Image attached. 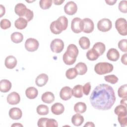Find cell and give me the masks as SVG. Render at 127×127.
Masks as SVG:
<instances>
[{"instance_id": "obj_12", "label": "cell", "mask_w": 127, "mask_h": 127, "mask_svg": "<svg viewBox=\"0 0 127 127\" xmlns=\"http://www.w3.org/2000/svg\"><path fill=\"white\" fill-rule=\"evenodd\" d=\"M6 100L9 104L14 105L18 104L20 102V97L18 93L12 92L7 95Z\"/></svg>"}, {"instance_id": "obj_49", "label": "cell", "mask_w": 127, "mask_h": 127, "mask_svg": "<svg viewBox=\"0 0 127 127\" xmlns=\"http://www.w3.org/2000/svg\"><path fill=\"white\" fill-rule=\"evenodd\" d=\"M105 2L108 5H113L117 2V0H105Z\"/></svg>"}, {"instance_id": "obj_32", "label": "cell", "mask_w": 127, "mask_h": 127, "mask_svg": "<svg viewBox=\"0 0 127 127\" xmlns=\"http://www.w3.org/2000/svg\"><path fill=\"white\" fill-rule=\"evenodd\" d=\"M86 56L87 59L91 61H96L99 57L98 54L93 49L89 50L87 52Z\"/></svg>"}, {"instance_id": "obj_40", "label": "cell", "mask_w": 127, "mask_h": 127, "mask_svg": "<svg viewBox=\"0 0 127 127\" xmlns=\"http://www.w3.org/2000/svg\"><path fill=\"white\" fill-rule=\"evenodd\" d=\"M119 10L123 12L126 13L127 12V0H122L120 2L118 5Z\"/></svg>"}, {"instance_id": "obj_25", "label": "cell", "mask_w": 127, "mask_h": 127, "mask_svg": "<svg viewBox=\"0 0 127 127\" xmlns=\"http://www.w3.org/2000/svg\"><path fill=\"white\" fill-rule=\"evenodd\" d=\"M114 113L118 117H122L127 116V106L122 104L118 105L114 110Z\"/></svg>"}, {"instance_id": "obj_26", "label": "cell", "mask_w": 127, "mask_h": 127, "mask_svg": "<svg viewBox=\"0 0 127 127\" xmlns=\"http://www.w3.org/2000/svg\"><path fill=\"white\" fill-rule=\"evenodd\" d=\"M27 22L28 21L25 18L19 17L15 21L14 26L17 29L22 30L26 27L27 26Z\"/></svg>"}, {"instance_id": "obj_19", "label": "cell", "mask_w": 127, "mask_h": 127, "mask_svg": "<svg viewBox=\"0 0 127 127\" xmlns=\"http://www.w3.org/2000/svg\"><path fill=\"white\" fill-rule=\"evenodd\" d=\"M64 105L60 103H56L51 107V111L53 114L56 115H59L64 113Z\"/></svg>"}, {"instance_id": "obj_21", "label": "cell", "mask_w": 127, "mask_h": 127, "mask_svg": "<svg viewBox=\"0 0 127 127\" xmlns=\"http://www.w3.org/2000/svg\"><path fill=\"white\" fill-rule=\"evenodd\" d=\"M41 99L44 103L50 104L55 100V96L52 92L47 91L42 95Z\"/></svg>"}, {"instance_id": "obj_43", "label": "cell", "mask_w": 127, "mask_h": 127, "mask_svg": "<svg viewBox=\"0 0 127 127\" xmlns=\"http://www.w3.org/2000/svg\"><path fill=\"white\" fill-rule=\"evenodd\" d=\"M33 16H34L33 12L32 10H31L30 9L27 8V11H26L25 15L22 18H25L28 22H29V21H30L33 19Z\"/></svg>"}, {"instance_id": "obj_37", "label": "cell", "mask_w": 127, "mask_h": 127, "mask_svg": "<svg viewBox=\"0 0 127 127\" xmlns=\"http://www.w3.org/2000/svg\"><path fill=\"white\" fill-rule=\"evenodd\" d=\"M63 60L64 64L66 65H72L75 62L76 60L75 59H72L67 55V54L65 53L63 56Z\"/></svg>"}, {"instance_id": "obj_15", "label": "cell", "mask_w": 127, "mask_h": 127, "mask_svg": "<svg viewBox=\"0 0 127 127\" xmlns=\"http://www.w3.org/2000/svg\"><path fill=\"white\" fill-rule=\"evenodd\" d=\"M27 8L25 4L22 3H18L14 8L15 13L20 17H23L25 15Z\"/></svg>"}, {"instance_id": "obj_10", "label": "cell", "mask_w": 127, "mask_h": 127, "mask_svg": "<svg viewBox=\"0 0 127 127\" xmlns=\"http://www.w3.org/2000/svg\"><path fill=\"white\" fill-rule=\"evenodd\" d=\"M83 30L82 31L86 33H91L94 28V24L93 21L89 18H85L82 19Z\"/></svg>"}, {"instance_id": "obj_24", "label": "cell", "mask_w": 127, "mask_h": 127, "mask_svg": "<svg viewBox=\"0 0 127 127\" xmlns=\"http://www.w3.org/2000/svg\"><path fill=\"white\" fill-rule=\"evenodd\" d=\"M84 122V118L80 114L77 113L73 115L71 118V122L72 124L76 126H80Z\"/></svg>"}, {"instance_id": "obj_33", "label": "cell", "mask_w": 127, "mask_h": 127, "mask_svg": "<svg viewBox=\"0 0 127 127\" xmlns=\"http://www.w3.org/2000/svg\"><path fill=\"white\" fill-rule=\"evenodd\" d=\"M36 111L40 115H47L49 113V108L45 105L41 104L37 106Z\"/></svg>"}, {"instance_id": "obj_6", "label": "cell", "mask_w": 127, "mask_h": 127, "mask_svg": "<svg viewBox=\"0 0 127 127\" xmlns=\"http://www.w3.org/2000/svg\"><path fill=\"white\" fill-rule=\"evenodd\" d=\"M50 48L53 52L60 53L64 48V43L60 39H55L51 43Z\"/></svg>"}, {"instance_id": "obj_52", "label": "cell", "mask_w": 127, "mask_h": 127, "mask_svg": "<svg viewBox=\"0 0 127 127\" xmlns=\"http://www.w3.org/2000/svg\"><path fill=\"white\" fill-rule=\"evenodd\" d=\"M95 125L93 123L91 122H88L86 123V124L84 126V127H94Z\"/></svg>"}, {"instance_id": "obj_1", "label": "cell", "mask_w": 127, "mask_h": 127, "mask_svg": "<svg viewBox=\"0 0 127 127\" xmlns=\"http://www.w3.org/2000/svg\"><path fill=\"white\" fill-rule=\"evenodd\" d=\"M115 101L116 96L113 88L106 84H100L96 86L90 97L92 107L100 110L110 109Z\"/></svg>"}, {"instance_id": "obj_9", "label": "cell", "mask_w": 127, "mask_h": 127, "mask_svg": "<svg viewBox=\"0 0 127 127\" xmlns=\"http://www.w3.org/2000/svg\"><path fill=\"white\" fill-rule=\"evenodd\" d=\"M77 4L73 1H69L66 2L64 6V11L67 15H73L77 12Z\"/></svg>"}, {"instance_id": "obj_31", "label": "cell", "mask_w": 127, "mask_h": 127, "mask_svg": "<svg viewBox=\"0 0 127 127\" xmlns=\"http://www.w3.org/2000/svg\"><path fill=\"white\" fill-rule=\"evenodd\" d=\"M11 41L14 43H19L23 40V36L22 33L15 32L11 34L10 36Z\"/></svg>"}, {"instance_id": "obj_20", "label": "cell", "mask_w": 127, "mask_h": 127, "mask_svg": "<svg viewBox=\"0 0 127 127\" xmlns=\"http://www.w3.org/2000/svg\"><path fill=\"white\" fill-rule=\"evenodd\" d=\"M12 86L11 83L7 79H2L0 81V90L2 93L8 92Z\"/></svg>"}, {"instance_id": "obj_4", "label": "cell", "mask_w": 127, "mask_h": 127, "mask_svg": "<svg viewBox=\"0 0 127 127\" xmlns=\"http://www.w3.org/2000/svg\"><path fill=\"white\" fill-rule=\"evenodd\" d=\"M127 20L124 18H118L115 22V27L118 33L122 36L127 35Z\"/></svg>"}, {"instance_id": "obj_29", "label": "cell", "mask_w": 127, "mask_h": 127, "mask_svg": "<svg viewBox=\"0 0 127 127\" xmlns=\"http://www.w3.org/2000/svg\"><path fill=\"white\" fill-rule=\"evenodd\" d=\"M79 45L80 47L83 50L89 49L90 45V42L89 39L86 37H81L78 41Z\"/></svg>"}, {"instance_id": "obj_27", "label": "cell", "mask_w": 127, "mask_h": 127, "mask_svg": "<svg viewBox=\"0 0 127 127\" xmlns=\"http://www.w3.org/2000/svg\"><path fill=\"white\" fill-rule=\"evenodd\" d=\"M74 68L76 69L77 74L79 75H83L85 74L87 71V67L86 64L82 62L77 63Z\"/></svg>"}, {"instance_id": "obj_30", "label": "cell", "mask_w": 127, "mask_h": 127, "mask_svg": "<svg viewBox=\"0 0 127 127\" xmlns=\"http://www.w3.org/2000/svg\"><path fill=\"white\" fill-rule=\"evenodd\" d=\"M72 95L77 98H81L83 96L82 86L81 85H76L72 89Z\"/></svg>"}, {"instance_id": "obj_2", "label": "cell", "mask_w": 127, "mask_h": 127, "mask_svg": "<svg viewBox=\"0 0 127 127\" xmlns=\"http://www.w3.org/2000/svg\"><path fill=\"white\" fill-rule=\"evenodd\" d=\"M68 25V19L64 16L59 17L57 20L53 21L50 26L51 31L54 34H59L63 30L66 29Z\"/></svg>"}, {"instance_id": "obj_47", "label": "cell", "mask_w": 127, "mask_h": 127, "mask_svg": "<svg viewBox=\"0 0 127 127\" xmlns=\"http://www.w3.org/2000/svg\"><path fill=\"white\" fill-rule=\"evenodd\" d=\"M127 54L126 53V54L123 55L122 56V58H121V62H122V63L123 64H125V65L127 64Z\"/></svg>"}, {"instance_id": "obj_36", "label": "cell", "mask_w": 127, "mask_h": 127, "mask_svg": "<svg viewBox=\"0 0 127 127\" xmlns=\"http://www.w3.org/2000/svg\"><path fill=\"white\" fill-rule=\"evenodd\" d=\"M52 0H41L39 1V5L42 9H47L52 6Z\"/></svg>"}, {"instance_id": "obj_16", "label": "cell", "mask_w": 127, "mask_h": 127, "mask_svg": "<svg viewBox=\"0 0 127 127\" xmlns=\"http://www.w3.org/2000/svg\"><path fill=\"white\" fill-rule=\"evenodd\" d=\"M107 57L109 60L116 62L120 58V53L117 49L111 48L108 50L107 53Z\"/></svg>"}, {"instance_id": "obj_22", "label": "cell", "mask_w": 127, "mask_h": 127, "mask_svg": "<svg viewBox=\"0 0 127 127\" xmlns=\"http://www.w3.org/2000/svg\"><path fill=\"white\" fill-rule=\"evenodd\" d=\"M38 94V90L34 87H28L25 91L26 97L30 99H34L37 97Z\"/></svg>"}, {"instance_id": "obj_39", "label": "cell", "mask_w": 127, "mask_h": 127, "mask_svg": "<svg viewBox=\"0 0 127 127\" xmlns=\"http://www.w3.org/2000/svg\"><path fill=\"white\" fill-rule=\"evenodd\" d=\"M119 48L123 52H127V39H122L118 43Z\"/></svg>"}, {"instance_id": "obj_14", "label": "cell", "mask_w": 127, "mask_h": 127, "mask_svg": "<svg viewBox=\"0 0 127 127\" xmlns=\"http://www.w3.org/2000/svg\"><path fill=\"white\" fill-rule=\"evenodd\" d=\"M9 117L14 120H18L22 117V113L20 109L18 108H12L9 111Z\"/></svg>"}, {"instance_id": "obj_17", "label": "cell", "mask_w": 127, "mask_h": 127, "mask_svg": "<svg viewBox=\"0 0 127 127\" xmlns=\"http://www.w3.org/2000/svg\"><path fill=\"white\" fill-rule=\"evenodd\" d=\"M17 64V60L13 56H7L4 61V65L8 69H13Z\"/></svg>"}, {"instance_id": "obj_50", "label": "cell", "mask_w": 127, "mask_h": 127, "mask_svg": "<svg viewBox=\"0 0 127 127\" xmlns=\"http://www.w3.org/2000/svg\"><path fill=\"white\" fill-rule=\"evenodd\" d=\"M64 1V0H53V2L55 5H61Z\"/></svg>"}, {"instance_id": "obj_46", "label": "cell", "mask_w": 127, "mask_h": 127, "mask_svg": "<svg viewBox=\"0 0 127 127\" xmlns=\"http://www.w3.org/2000/svg\"><path fill=\"white\" fill-rule=\"evenodd\" d=\"M48 118H41L37 122V125L39 127H46V123Z\"/></svg>"}, {"instance_id": "obj_41", "label": "cell", "mask_w": 127, "mask_h": 127, "mask_svg": "<svg viewBox=\"0 0 127 127\" xmlns=\"http://www.w3.org/2000/svg\"><path fill=\"white\" fill-rule=\"evenodd\" d=\"M0 27L2 29H7L10 27L11 22L7 19H2L1 20L0 22Z\"/></svg>"}, {"instance_id": "obj_3", "label": "cell", "mask_w": 127, "mask_h": 127, "mask_svg": "<svg viewBox=\"0 0 127 127\" xmlns=\"http://www.w3.org/2000/svg\"><path fill=\"white\" fill-rule=\"evenodd\" d=\"M114 66L112 64L107 62H100L94 66V71L99 75L110 73L113 71Z\"/></svg>"}, {"instance_id": "obj_42", "label": "cell", "mask_w": 127, "mask_h": 127, "mask_svg": "<svg viewBox=\"0 0 127 127\" xmlns=\"http://www.w3.org/2000/svg\"><path fill=\"white\" fill-rule=\"evenodd\" d=\"M58 126V122L54 119H48L46 123V127H57Z\"/></svg>"}, {"instance_id": "obj_11", "label": "cell", "mask_w": 127, "mask_h": 127, "mask_svg": "<svg viewBox=\"0 0 127 127\" xmlns=\"http://www.w3.org/2000/svg\"><path fill=\"white\" fill-rule=\"evenodd\" d=\"M72 96V89L69 86L63 87L60 92V98L64 101L70 99Z\"/></svg>"}, {"instance_id": "obj_8", "label": "cell", "mask_w": 127, "mask_h": 127, "mask_svg": "<svg viewBox=\"0 0 127 127\" xmlns=\"http://www.w3.org/2000/svg\"><path fill=\"white\" fill-rule=\"evenodd\" d=\"M71 29L75 33H79L83 30V21L79 17L74 18L71 23Z\"/></svg>"}, {"instance_id": "obj_18", "label": "cell", "mask_w": 127, "mask_h": 127, "mask_svg": "<svg viewBox=\"0 0 127 127\" xmlns=\"http://www.w3.org/2000/svg\"><path fill=\"white\" fill-rule=\"evenodd\" d=\"M48 76L45 73H41L38 75L35 79V83L39 87H42L46 84L48 81Z\"/></svg>"}, {"instance_id": "obj_38", "label": "cell", "mask_w": 127, "mask_h": 127, "mask_svg": "<svg viewBox=\"0 0 127 127\" xmlns=\"http://www.w3.org/2000/svg\"><path fill=\"white\" fill-rule=\"evenodd\" d=\"M104 79L106 81L109 82L111 84H114L118 81V78L114 74L108 75L104 76Z\"/></svg>"}, {"instance_id": "obj_23", "label": "cell", "mask_w": 127, "mask_h": 127, "mask_svg": "<svg viewBox=\"0 0 127 127\" xmlns=\"http://www.w3.org/2000/svg\"><path fill=\"white\" fill-rule=\"evenodd\" d=\"M92 49L98 54L99 56L102 55L105 52L106 50V47L105 44L100 42L96 43L93 46Z\"/></svg>"}, {"instance_id": "obj_34", "label": "cell", "mask_w": 127, "mask_h": 127, "mask_svg": "<svg viewBox=\"0 0 127 127\" xmlns=\"http://www.w3.org/2000/svg\"><path fill=\"white\" fill-rule=\"evenodd\" d=\"M118 94L120 98H127V85L126 84L121 86L119 88Z\"/></svg>"}, {"instance_id": "obj_7", "label": "cell", "mask_w": 127, "mask_h": 127, "mask_svg": "<svg viewBox=\"0 0 127 127\" xmlns=\"http://www.w3.org/2000/svg\"><path fill=\"white\" fill-rule=\"evenodd\" d=\"M39 46L38 41L34 38H29L25 42V48L28 52H33L36 51L38 49Z\"/></svg>"}, {"instance_id": "obj_5", "label": "cell", "mask_w": 127, "mask_h": 127, "mask_svg": "<svg viewBox=\"0 0 127 127\" xmlns=\"http://www.w3.org/2000/svg\"><path fill=\"white\" fill-rule=\"evenodd\" d=\"M112 23L108 18H102L97 23V28L101 32H107L112 28Z\"/></svg>"}, {"instance_id": "obj_28", "label": "cell", "mask_w": 127, "mask_h": 127, "mask_svg": "<svg viewBox=\"0 0 127 127\" xmlns=\"http://www.w3.org/2000/svg\"><path fill=\"white\" fill-rule=\"evenodd\" d=\"M87 109V106L85 103L82 102L76 103L74 106V111L75 112L79 114L84 113Z\"/></svg>"}, {"instance_id": "obj_35", "label": "cell", "mask_w": 127, "mask_h": 127, "mask_svg": "<svg viewBox=\"0 0 127 127\" xmlns=\"http://www.w3.org/2000/svg\"><path fill=\"white\" fill-rule=\"evenodd\" d=\"M77 72L75 68H70L65 72V76L68 79H72L76 77Z\"/></svg>"}, {"instance_id": "obj_48", "label": "cell", "mask_w": 127, "mask_h": 127, "mask_svg": "<svg viewBox=\"0 0 127 127\" xmlns=\"http://www.w3.org/2000/svg\"><path fill=\"white\" fill-rule=\"evenodd\" d=\"M0 17H2V16L5 14V9L4 6H3L2 4L0 5Z\"/></svg>"}, {"instance_id": "obj_13", "label": "cell", "mask_w": 127, "mask_h": 127, "mask_svg": "<svg viewBox=\"0 0 127 127\" xmlns=\"http://www.w3.org/2000/svg\"><path fill=\"white\" fill-rule=\"evenodd\" d=\"M78 49L77 46L73 44H70L68 46L65 53L69 57L76 59V57L78 55Z\"/></svg>"}, {"instance_id": "obj_44", "label": "cell", "mask_w": 127, "mask_h": 127, "mask_svg": "<svg viewBox=\"0 0 127 127\" xmlns=\"http://www.w3.org/2000/svg\"><path fill=\"white\" fill-rule=\"evenodd\" d=\"M90 90H91V84L89 82H87L83 86H82V92L85 95H88L89 94Z\"/></svg>"}, {"instance_id": "obj_45", "label": "cell", "mask_w": 127, "mask_h": 127, "mask_svg": "<svg viewBox=\"0 0 127 127\" xmlns=\"http://www.w3.org/2000/svg\"><path fill=\"white\" fill-rule=\"evenodd\" d=\"M118 120L122 127H125L127 126V117H118Z\"/></svg>"}, {"instance_id": "obj_51", "label": "cell", "mask_w": 127, "mask_h": 127, "mask_svg": "<svg viewBox=\"0 0 127 127\" xmlns=\"http://www.w3.org/2000/svg\"><path fill=\"white\" fill-rule=\"evenodd\" d=\"M127 98H123V99L121 100L120 103L122 105H123L125 106H127Z\"/></svg>"}, {"instance_id": "obj_53", "label": "cell", "mask_w": 127, "mask_h": 127, "mask_svg": "<svg viewBox=\"0 0 127 127\" xmlns=\"http://www.w3.org/2000/svg\"><path fill=\"white\" fill-rule=\"evenodd\" d=\"M13 126H16H16H21V127H22L23 126H22L21 124H20L16 123V124H14L11 125V127H13Z\"/></svg>"}]
</instances>
